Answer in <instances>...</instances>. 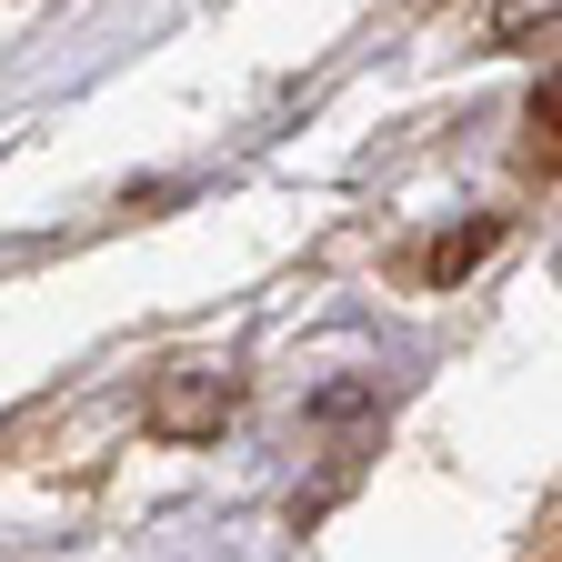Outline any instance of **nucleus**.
<instances>
[]
</instances>
